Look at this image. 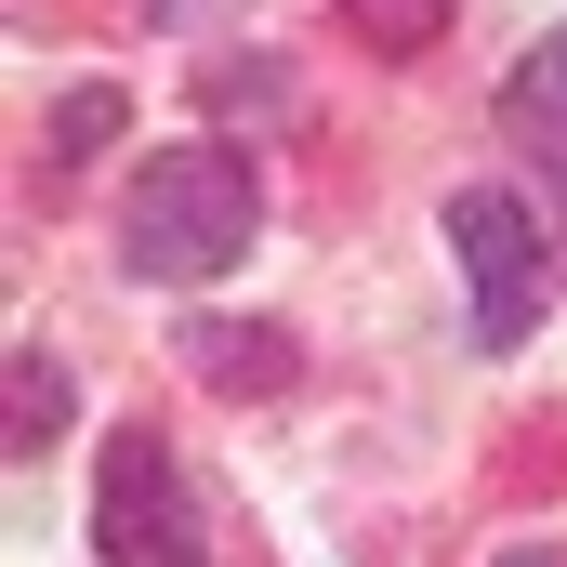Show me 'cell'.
<instances>
[{
  "mask_svg": "<svg viewBox=\"0 0 567 567\" xmlns=\"http://www.w3.org/2000/svg\"><path fill=\"white\" fill-rule=\"evenodd\" d=\"M185 370H198L212 396H278V383H290V343H278V330H225V317H198V330H185Z\"/></svg>",
  "mask_w": 567,
  "mask_h": 567,
  "instance_id": "277c9868",
  "label": "cell"
},
{
  "mask_svg": "<svg viewBox=\"0 0 567 567\" xmlns=\"http://www.w3.org/2000/svg\"><path fill=\"white\" fill-rule=\"evenodd\" d=\"M93 145H120V93H66L53 106V158H93Z\"/></svg>",
  "mask_w": 567,
  "mask_h": 567,
  "instance_id": "52a82bcc",
  "label": "cell"
},
{
  "mask_svg": "<svg viewBox=\"0 0 567 567\" xmlns=\"http://www.w3.org/2000/svg\"><path fill=\"white\" fill-rule=\"evenodd\" d=\"M93 555L106 567H198V488L172 462L158 423L106 435V475H93Z\"/></svg>",
  "mask_w": 567,
  "mask_h": 567,
  "instance_id": "3957f363",
  "label": "cell"
},
{
  "mask_svg": "<svg viewBox=\"0 0 567 567\" xmlns=\"http://www.w3.org/2000/svg\"><path fill=\"white\" fill-rule=\"evenodd\" d=\"M449 251H462V290H475V343L515 357V343L542 330V290H555V251H542L528 198H515V185H462V198H449Z\"/></svg>",
  "mask_w": 567,
  "mask_h": 567,
  "instance_id": "7a4b0ae2",
  "label": "cell"
},
{
  "mask_svg": "<svg viewBox=\"0 0 567 567\" xmlns=\"http://www.w3.org/2000/svg\"><path fill=\"white\" fill-rule=\"evenodd\" d=\"M53 423H66V370H53L40 343H13V462H40Z\"/></svg>",
  "mask_w": 567,
  "mask_h": 567,
  "instance_id": "5b68a950",
  "label": "cell"
},
{
  "mask_svg": "<svg viewBox=\"0 0 567 567\" xmlns=\"http://www.w3.org/2000/svg\"><path fill=\"white\" fill-rule=\"evenodd\" d=\"M515 120H567V27L528 53V80H515Z\"/></svg>",
  "mask_w": 567,
  "mask_h": 567,
  "instance_id": "ba28073f",
  "label": "cell"
},
{
  "mask_svg": "<svg viewBox=\"0 0 567 567\" xmlns=\"http://www.w3.org/2000/svg\"><path fill=\"white\" fill-rule=\"evenodd\" d=\"M343 27H357L370 53H423L435 27H449V0H343Z\"/></svg>",
  "mask_w": 567,
  "mask_h": 567,
  "instance_id": "8992f818",
  "label": "cell"
},
{
  "mask_svg": "<svg viewBox=\"0 0 567 567\" xmlns=\"http://www.w3.org/2000/svg\"><path fill=\"white\" fill-rule=\"evenodd\" d=\"M502 567H567V555H555V542H528V555H502Z\"/></svg>",
  "mask_w": 567,
  "mask_h": 567,
  "instance_id": "9c48e42d",
  "label": "cell"
},
{
  "mask_svg": "<svg viewBox=\"0 0 567 567\" xmlns=\"http://www.w3.org/2000/svg\"><path fill=\"white\" fill-rule=\"evenodd\" d=\"M251 225H265V185H251L238 145H158L133 172V198H120L133 278H225L251 251Z\"/></svg>",
  "mask_w": 567,
  "mask_h": 567,
  "instance_id": "6da1fadb",
  "label": "cell"
}]
</instances>
